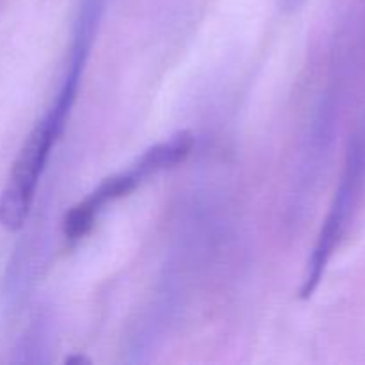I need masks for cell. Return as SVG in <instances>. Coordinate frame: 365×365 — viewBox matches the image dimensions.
I'll list each match as a JSON object with an SVG mask.
<instances>
[{
    "mask_svg": "<svg viewBox=\"0 0 365 365\" xmlns=\"http://www.w3.org/2000/svg\"><path fill=\"white\" fill-rule=\"evenodd\" d=\"M191 146V134H189V132H180V134H177L175 138H171L170 141L150 148L148 152L141 157V160L138 163L135 170H138L139 175L145 178L148 177V175L155 173V171L177 166L178 163H182V160L189 155Z\"/></svg>",
    "mask_w": 365,
    "mask_h": 365,
    "instance_id": "3957f363",
    "label": "cell"
},
{
    "mask_svg": "<svg viewBox=\"0 0 365 365\" xmlns=\"http://www.w3.org/2000/svg\"><path fill=\"white\" fill-rule=\"evenodd\" d=\"M365 180V138L359 139L355 145L351 146L349 152L348 163H346L344 175H342L341 185H339L337 196L331 205L330 214H328L327 221H324L323 232L319 235L316 250L312 253V259L309 264V274L305 278V285H303L302 294L310 296L314 289L317 287L323 274L324 266H327L328 259L334 253L335 246L341 241L344 228L348 225L349 217H351L353 210H355L356 202H359L360 191H362V184Z\"/></svg>",
    "mask_w": 365,
    "mask_h": 365,
    "instance_id": "7a4b0ae2",
    "label": "cell"
},
{
    "mask_svg": "<svg viewBox=\"0 0 365 365\" xmlns=\"http://www.w3.org/2000/svg\"><path fill=\"white\" fill-rule=\"evenodd\" d=\"M98 210L84 200L82 203H78L77 207L71 209V212L66 216V223H64V232L70 239H81L84 237L89 232V228L93 227V221Z\"/></svg>",
    "mask_w": 365,
    "mask_h": 365,
    "instance_id": "277c9868",
    "label": "cell"
},
{
    "mask_svg": "<svg viewBox=\"0 0 365 365\" xmlns=\"http://www.w3.org/2000/svg\"><path fill=\"white\" fill-rule=\"evenodd\" d=\"M64 114L66 113L56 107L45 120L36 125L21 148L6 189L0 196V225L6 230L16 232L24 227L32 198H34L39 175L45 166L50 148L59 134Z\"/></svg>",
    "mask_w": 365,
    "mask_h": 365,
    "instance_id": "6da1fadb",
    "label": "cell"
}]
</instances>
